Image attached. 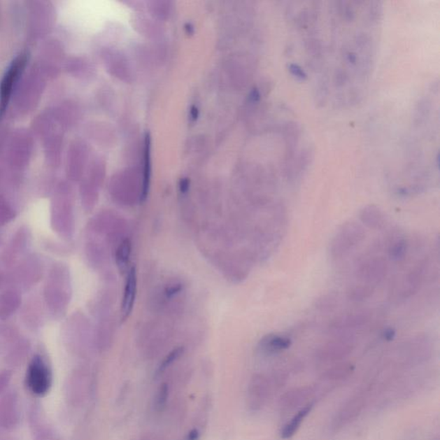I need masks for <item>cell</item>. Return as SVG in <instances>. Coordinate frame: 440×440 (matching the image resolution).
I'll return each instance as SVG.
<instances>
[{"label":"cell","mask_w":440,"mask_h":440,"mask_svg":"<svg viewBox=\"0 0 440 440\" xmlns=\"http://www.w3.org/2000/svg\"><path fill=\"white\" fill-rule=\"evenodd\" d=\"M132 255V242L129 239H126L119 244L115 251V262L120 272L126 273L129 270V264Z\"/></svg>","instance_id":"15"},{"label":"cell","mask_w":440,"mask_h":440,"mask_svg":"<svg viewBox=\"0 0 440 440\" xmlns=\"http://www.w3.org/2000/svg\"><path fill=\"white\" fill-rule=\"evenodd\" d=\"M27 52H22L13 59L0 82V119L5 115L11 95L28 63Z\"/></svg>","instance_id":"3"},{"label":"cell","mask_w":440,"mask_h":440,"mask_svg":"<svg viewBox=\"0 0 440 440\" xmlns=\"http://www.w3.org/2000/svg\"><path fill=\"white\" fill-rule=\"evenodd\" d=\"M387 273V262L383 257H370L366 259L358 266L356 270L357 280L360 285L377 288L385 279Z\"/></svg>","instance_id":"5"},{"label":"cell","mask_w":440,"mask_h":440,"mask_svg":"<svg viewBox=\"0 0 440 440\" xmlns=\"http://www.w3.org/2000/svg\"><path fill=\"white\" fill-rule=\"evenodd\" d=\"M315 392L313 387L308 386L299 387V388L288 391L281 398L279 402L281 412L287 415V413L295 411L296 409L306 404V402L313 397Z\"/></svg>","instance_id":"8"},{"label":"cell","mask_w":440,"mask_h":440,"mask_svg":"<svg viewBox=\"0 0 440 440\" xmlns=\"http://www.w3.org/2000/svg\"><path fill=\"white\" fill-rule=\"evenodd\" d=\"M26 382L29 389L37 396H44L50 389L52 378L50 369L39 355H36L30 362Z\"/></svg>","instance_id":"4"},{"label":"cell","mask_w":440,"mask_h":440,"mask_svg":"<svg viewBox=\"0 0 440 440\" xmlns=\"http://www.w3.org/2000/svg\"><path fill=\"white\" fill-rule=\"evenodd\" d=\"M169 397V385L166 383H162L157 389L155 397V407L157 411H162L167 404Z\"/></svg>","instance_id":"20"},{"label":"cell","mask_w":440,"mask_h":440,"mask_svg":"<svg viewBox=\"0 0 440 440\" xmlns=\"http://www.w3.org/2000/svg\"><path fill=\"white\" fill-rule=\"evenodd\" d=\"M330 47H340L332 85L337 104L359 103L369 81L377 50V29L383 8L379 2H367L362 21L358 22L362 2L330 3Z\"/></svg>","instance_id":"1"},{"label":"cell","mask_w":440,"mask_h":440,"mask_svg":"<svg viewBox=\"0 0 440 440\" xmlns=\"http://www.w3.org/2000/svg\"><path fill=\"white\" fill-rule=\"evenodd\" d=\"M353 342L347 338L332 341L322 346L317 353L318 359L325 362L339 361L350 355L353 351Z\"/></svg>","instance_id":"7"},{"label":"cell","mask_w":440,"mask_h":440,"mask_svg":"<svg viewBox=\"0 0 440 440\" xmlns=\"http://www.w3.org/2000/svg\"><path fill=\"white\" fill-rule=\"evenodd\" d=\"M376 288L360 284H355L349 288L348 298L353 301H364L370 298L374 294Z\"/></svg>","instance_id":"17"},{"label":"cell","mask_w":440,"mask_h":440,"mask_svg":"<svg viewBox=\"0 0 440 440\" xmlns=\"http://www.w3.org/2000/svg\"><path fill=\"white\" fill-rule=\"evenodd\" d=\"M409 244L407 239H401L395 241L389 249L390 258L392 261H402L407 255Z\"/></svg>","instance_id":"18"},{"label":"cell","mask_w":440,"mask_h":440,"mask_svg":"<svg viewBox=\"0 0 440 440\" xmlns=\"http://www.w3.org/2000/svg\"><path fill=\"white\" fill-rule=\"evenodd\" d=\"M200 432L197 430H191L187 436L186 440H199Z\"/></svg>","instance_id":"23"},{"label":"cell","mask_w":440,"mask_h":440,"mask_svg":"<svg viewBox=\"0 0 440 440\" xmlns=\"http://www.w3.org/2000/svg\"><path fill=\"white\" fill-rule=\"evenodd\" d=\"M291 345L290 338L277 334H269L259 341L258 350L263 355L270 356L285 350Z\"/></svg>","instance_id":"10"},{"label":"cell","mask_w":440,"mask_h":440,"mask_svg":"<svg viewBox=\"0 0 440 440\" xmlns=\"http://www.w3.org/2000/svg\"><path fill=\"white\" fill-rule=\"evenodd\" d=\"M190 189V183L187 180H183L180 183V191L182 194H186Z\"/></svg>","instance_id":"24"},{"label":"cell","mask_w":440,"mask_h":440,"mask_svg":"<svg viewBox=\"0 0 440 440\" xmlns=\"http://www.w3.org/2000/svg\"><path fill=\"white\" fill-rule=\"evenodd\" d=\"M369 321V315L366 313H353L342 315L330 323V329L334 331L360 328Z\"/></svg>","instance_id":"13"},{"label":"cell","mask_w":440,"mask_h":440,"mask_svg":"<svg viewBox=\"0 0 440 440\" xmlns=\"http://www.w3.org/2000/svg\"><path fill=\"white\" fill-rule=\"evenodd\" d=\"M425 265H426L425 263H420L406 276L402 285L401 296L402 299L409 298L413 293L419 290L423 281Z\"/></svg>","instance_id":"11"},{"label":"cell","mask_w":440,"mask_h":440,"mask_svg":"<svg viewBox=\"0 0 440 440\" xmlns=\"http://www.w3.org/2000/svg\"><path fill=\"white\" fill-rule=\"evenodd\" d=\"M366 238L362 225L356 222H347L341 225L331 241L329 253L331 257L340 259L348 255Z\"/></svg>","instance_id":"2"},{"label":"cell","mask_w":440,"mask_h":440,"mask_svg":"<svg viewBox=\"0 0 440 440\" xmlns=\"http://www.w3.org/2000/svg\"><path fill=\"white\" fill-rule=\"evenodd\" d=\"M182 291H183L182 284H180V283L173 284L171 285H168V287L165 288L164 295L165 297H166L168 299H172L173 297H175L179 294V293Z\"/></svg>","instance_id":"21"},{"label":"cell","mask_w":440,"mask_h":440,"mask_svg":"<svg viewBox=\"0 0 440 440\" xmlns=\"http://www.w3.org/2000/svg\"><path fill=\"white\" fill-rule=\"evenodd\" d=\"M184 352V348L183 347H178L173 349V350L168 353L166 357L162 360L161 364H159V368H157V375H160L163 374V372L167 369L168 367H170L175 361L178 360L180 356L183 355Z\"/></svg>","instance_id":"19"},{"label":"cell","mask_w":440,"mask_h":440,"mask_svg":"<svg viewBox=\"0 0 440 440\" xmlns=\"http://www.w3.org/2000/svg\"><path fill=\"white\" fill-rule=\"evenodd\" d=\"M313 402H309L306 405H304L303 408H301L296 415L292 417L290 423H288L284 427L283 430L281 432V436L282 439H288L294 436L297 431L302 424L306 417L309 415L312 408H313Z\"/></svg>","instance_id":"14"},{"label":"cell","mask_w":440,"mask_h":440,"mask_svg":"<svg viewBox=\"0 0 440 440\" xmlns=\"http://www.w3.org/2000/svg\"><path fill=\"white\" fill-rule=\"evenodd\" d=\"M364 404H366V397L363 395H357L346 402L334 416L332 423L334 430H341L355 420L362 411Z\"/></svg>","instance_id":"6"},{"label":"cell","mask_w":440,"mask_h":440,"mask_svg":"<svg viewBox=\"0 0 440 440\" xmlns=\"http://www.w3.org/2000/svg\"><path fill=\"white\" fill-rule=\"evenodd\" d=\"M395 336H396V331H395V329L392 328H388L383 331V339L386 341H392Z\"/></svg>","instance_id":"22"},{"label":"cell","mask_w":440,"mask_h":440,"mask_svg":"<svg viewBox=\"0 0 440 440\" xmlns=\"http://www.w3.org/2000/svg\"><path fill=\"white\" fill-rule=\"evenodd\" d=\"M137 272L135 267L127 270L122 304V320L126 321L133 312L137 295Z\"/></svg>","instance_id":"9"},{"label":"cell","mask_w":440,"mask_h":440,"mask_svg":"<svg viewBox=\"0 0 440 440\" xmlns=\"http://www.w3.org/2000/svg\"><path fill=\"white\" fill-rule=\"evenodd\" d=\"M355 367L350 363H341L331 367L322 375V378L327 381H343L353 374Z\"/></svg>","instance_id":"16"},{"label":"cell","mask_w":440,"mask_h":440,"mask_svg":"<svg viewBox=\"0 0 440 440\" xmlns=\"http://www.w3.org/2000/svg\"><path fill=\"white\" fill-rule=\"evenodd\" d=\"M360 220L367 227L374 230L382 229L386 223L385 214L375 205L364 206L360 211Z\"/></svg>","instance_id":"12"}]
</instances>
